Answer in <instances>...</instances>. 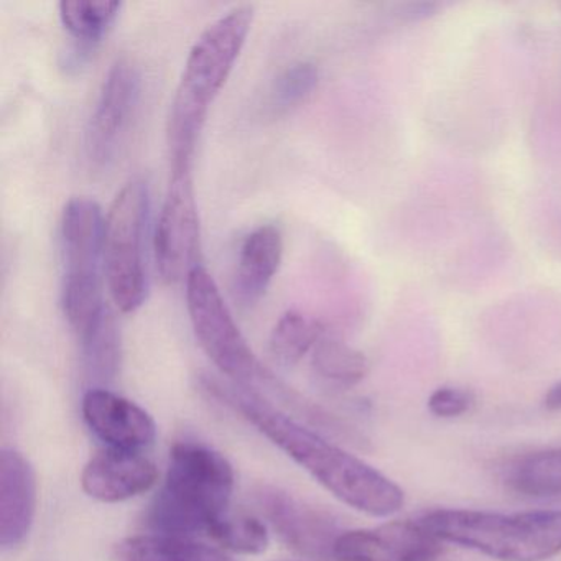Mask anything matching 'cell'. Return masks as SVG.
Masks as SVG:
<instances>
[{
    "instance_id": "6da1fadb",
    "label": "cell",
    "mask_w": 561,
    "mask_h": 561,
    "mask_svg": "<svg viewBox=\"0 0 561 561\" xmlns=\"http://www.w3.org/2000/svg\"><path fill=\"white\" fill-rule=\"evenodd\" d=\"M202 386L205 392L248 420L314 481L354 511L373 517H390L402 511L405 492L397 482L328 442L320 433L301 425L261 393L211 377H203Z\"/></svg>"
},
{
    "instance_id": "7a4b0ae2",
    "label": "cell",
    "mask_w": 561,
    "mask_h": 561,
    "mask_svg": "<svg viewBox=\"0 0 561 561\" xmlns=\"http://www.w3.org/2000/svg\"><path fill=\"white\" fill-rule=\"evenodd\" d=\"M254 22V8L236 5L199 35L186 57L185 68L170 110L169 149L172 169L192 167L196 140L209 107L228 81Z\"/></svg>"
},
{
    "instance_id": "3957f363",
    "label": "cell",
    "mask_w": 561,
    "mask_h": 561,
    "mask_svg": "<svg viewBox=\"0 0 561 561\" xmlns=\"http://www.w3.org/2000/svg\"><path fill=\"white\" fill-rule=\"evenodd\" d=\"M234 469L226 456L202 443H176L165 484L150 504L147 524L157 534L192 537L208 531L229 512Z\"/></svg>"
},
{
    "instance_id": "277c9868",
    "label": "cell",
    "mask_w": 561,
    "mask_h": 561,
    "mask_svg": "<svg viewBox=\"0 0 561 561\" xmlns=\"http://www.w3.org/2000/svg\"><path fill=\"white\" fill-rule=\"evenodd\" d=\"M445 545L497 561H548L561 553V511L517 514L436 508L419 518Z\"/></svg>"
},
{
    "instance_id": "5b68a950",
    "label": "cell",
    "mask_w": 561,
    "mask_h": 561,
    "mask_svg": "<svg viewBox=\"0 0 561 561\" xmlns=\"http://www.w3.org/2000/svg\"><path fill=\"white\" fill-rule=\"evenodd\" d=\"M104 221L101 206L84 196L70 199L61 215V304L80 340L96 327L107 308L103 298Z\"/></svg>"
},
{
    "instance_id": "8992f818",
    "label": "cell",
    "mask_w": 561,
    "mask_h": 561,
    "mask_svg": "<svg viewBox=\"0 0 561 561\" xmlns=\"http://www.w3.org/2000/svg\"><path fill=\"white\" fill-rule=\"evenodd\" d=\"M150 193L144 180H130L114 198L104 221V275L114 305L124 313L142 307L147 280Z\"/></svg>"
},
{
    "instance_id": "52a82bcc",
    "label": "cell",
    "mask_w": 561,
    "mask_h": 561,
    "mask_svg": "<svg viewBox=\"0 0 561 561\" xmlns=\"http://www.w3.org/2000/svg\"><path fill=\"white\" fill-rule=\"evenodd\" d=\"M186 307L199 346L222 374L251 390L267 380L271 373L252 353L218 284L202 265L186 278Z\"/></svg>"
},
{
    "instance_id": "ba28073f",
    "label": "cell",
    "mask_w": 561,
    "mask_h": 561,
    "mask_svg": "<svg viewBox=\"0 0 561 561\" xmlns=\"http://www.w3.org/2000/svg\"><path fill=\"white\" fill-rule=\"evenodd\" d=\"M157 267L163 280L176 284L199 267L202 231L192 167L172 169L165 202L153 238Z\"/></svg>"
},
{
    "instance_id": "9c48e42d",
    "label": "cell",
    "mask_w": 561,
    "mask_h": 561,
    "mask_svg": "<svg viewBox=\"0 0 561 561\" xmlns=\"http://www.w3.org/2000/svg\"><path fill=\"white\" fill-rule=\"evenodd\" d=\"M140 88L142 78L133 61L121 58L111 67L84 140L88 159L94 165L104 167L116 159L136 116Z\"/></svg>"
},
{
    "instance_id": "30bf717a",
    "label": "cell",
    "mask_w": 561,
    "mask_h": 561,
    "mask_svg": "<svg viewBox=\"0 0 561 561\" xmlns=\"http://www.w3.org/2000/svg\"><path fill=\"white\" fill-rule=\"evenodd\" d=\"M254 502L288 547L307 557H333L334 543L343 531L330 514L272 485L259 488Z\"/></svg>"
},
{
    "instance_id": "8fae6325",
    "label": "cell",
    "mask_w": 561,
    "mask_h": 561,
    "mask_svg": "<svg viewBox=\"0 0 561 561\" xmlns=\"http://www.w3.org/2000/svg\"><path fill=\"white\" fill-rule=\"evenodd\" d=\"M443 553L445 543L420 520L343 531L333 548L337 561H436Z\"/></svg>"
},
{
    "instance_id": "7c38bea8",
    "label": "cell",
    "mask_w": 561,
    "mask_h": 561,
    "mask_svg": "<svg viewBox=\"0 0 561 561\" xmlns=\"http://www.w3.org/2000/svg\"><path fill=\"white\" fill-rule=\"evenodd\" d=\"M83 416L91 432L110 449L142 453L156 442L157 425L152 415L111 390H88L83 397Z\"/></svg>"
},
{
    "instance_id": "4fadbf2b",
    "label": "cell",
    "mask_w": 561,
    "mask_h": 561,
    "mask_svg": "<svg viewBox=\"0 0 561 561\" xmlns=\"http://www.w3.org/2000/svg\"><path fill=\"white\" fill-rule=\"evenodd\" d=\"M38 485L34 466L22 453H0V547H21L34 527Z\"/></svg>"
},
{
    "instance_id": "5bb4252c",
    "label": "cell",
    "mask_w": 561,
    "mask_h": 561,
    "mask_svg": "<svg viewBox=\"0 0 561 561\" xmlns=\"http://www.w3.org/2000/svg\"><path fill=\"white\" fill-rule=\"evenodd\" d=\"M159 469L142 453L107 448L84 466L81 485L90 497L104 504L126 502L157 484Z\"/></svg>"
},
{
    "instance_id": "9a60e30c",
    "label": "cell",
    "mask_w": 561,
    "mask_h": 561,
    "mask_svg": "<svg viewBox=\"0 0 561 561\" xmlns=\"http://www.w3.org/2000/svg\"><path fill=\"white\" fill-rule=\"evenodd\" d=\"M284 255V236L274 225L254 229L242 241L236 268V295L242 304L257 301L271 287Z\"/></svg>"
},
{
    "instance_id": "2e32d148",
    "label": "cell",
    "mask_w": 561,
    "mask_h": 561,
    "mask_svg": "<svg viewBox=\"0 0 561 561\" xmlns=\"http://www.w3.org/2000/svg\"><path fill=\"white\" fill-rule=\"evenodd\" d=\"M114 561H232L218 548L180 535H137L117 541Z\"/></svg>"
},
{
    "instance_id": "e0dca14e",
    "label": "cell",
    "mask_w": 561,
    "mask_h": 561,
    "mask_svg": "<svg viewBox=\"0 0 561 561\" xmlns=\"http://www.w3.org/2000/svg\"><path fill=\"white\" fill-rule=\"evenodd\" d=\"M507 484L524 497H561V446L515 459L507 471Z\"/></svg>"
},
{
    "instance_id": "ac0fdd59",
    "label": "cell",
    "mask_w": 561,
    "mask_h": 561,
    "mask_svg": "<svg viewBox=\"0 0 561 561\" xmlns=\"http://www.w3.org/2000/svg\"><path fill=\"white\" fill-rule=\"evenodd\" d=\"M116 0H64L58 5L64 27L77 44L96 48L119 18Z\"/></svg>"
},
{
    "instance_id": "d6986e66",
    "label": "cell",
    "mask_w": 561,
    "mask_h": 561,
    "mask_svg": "<svg viewBox=\"0 0 561 561\" xmlns=\"http://www.w3.org/2000/svg\"><path fill=\"white\" fill-rule=\"evenodd\" d=\"M323 333L320 321L300 311H287L272 330L268 347L275 360L284 366H295L317 347Z\"/></svg>"
},
{
    "instance_id": "ffe728a7",
    "label": "cell",
    "mask_w": 561,
    "mask_h": 561,
    "mask_svg": "<svg viewBox=\"0 0 561 561\" xmlns=\"http://www.w3.org/2000/svg\"><path fill=\"white\" fill-rule=\"evenodd\" d=\"M311 367L321 380L340 387L356 386L369 373V363L360 351L327 337L314 347Z\"/></svg>"
},
{
    "instance_id": "44dd1931",
    "label": "cell",
    "mask_w": 561,
    "mask_h": 561,
    "mask_svg": "<svg viewBox=\"0 0 561 561\" xmlns=\"http://www.w3.org/2000/svg\"><path fill=\"white\" fill-rule=\"evenodd\" d=\"M208 535L219 547L239 554L264 553L271 543L267 525L244 512H226L209 527Z\"/></svg>"
},
{
    "instance_id": "7402d4cb",
    "label": "cell",
    "mask_w": 561,
    "mask_h": 561,
    "mask_svg": "<svg viewBox=\"0 0 561 561\" xmlns=\"http://www.w3.org/2000/svg\"><path fill=\"white\" fill-rule=\"evenodd\" d=\"M88 367L96 376H113L121 357V334L113 311L106 308L96 327L81 340Z\"/></svg>"
},
{
    "instance_id": "603a6c76",
    "label": "cell",
    "mask_w": 561,
    "mask_h": 561,
    "mask_svg": "<svg viewBox=\"0 0 561 561\" xmlns=\"http://www.w3.org/2000/svg\"><path fill=\"white\" fill-rule=\"evenodd\" d=\"M320 80V71L310 61L290 65L282 71L272 88V100L277 107H290L311 94Z\"/></svg>"
},
{
    "instance_id": "cb8c5ba5",
    "label": "cell",
    "mask_w": 561,
    "mask_h": 561,
    "mask_svg": "<svg viewBox=\"0 0 561 561\" xmlns=\"http://www.w3.org/2000/svg\"><path fill=\"white\" fill-rule=\"evenodd\" d=\"M474 405V396L461 387L445 386L430 396L428 410L438 419H458Z\"/></svg>"
},
{
    "instance_id": "d4e9b609",
    "label": "cell",
    "mask_w": 561,
    "mask_h": 561,
    "mask_svg": "<svg viewBox=\"0 0 561 561\" xmlns=\"http://www.w3.org/2000/svg\"><path fill=\"white\" fill-rule=\"evenodd\" d=\"M543 403L548 410H561V380L548 390Z\"/></svg>"
}]
</instances>
